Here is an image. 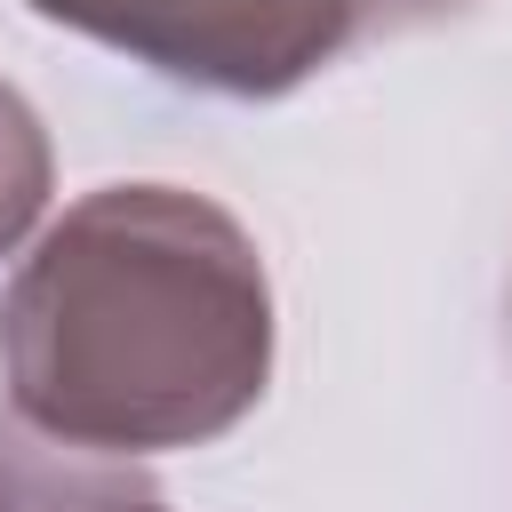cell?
I'll return each mask as SVG.
<instances>
[{"label":"cell","instance_id":"obj_1","mask_svg":"<svg viewBox=\"0 0 512 512\" xmlns=\"http://www.w3.org/2000/svg\"><path fill=\"white\" fill-rule=\"evenodd\" d=\"M264 384L272 272L208 192H80L0 288L8 416L72 456L200 448L232 432Z\"/></svg>","mask_w":512,"mask_h":512},{"label":"cell","instance_id":"obj_2","mask_svg":"<svg viewBox=\"0 0 512 512\" xmlns=\"http://www.w3.org/2000/svg\"><path fill=\"white\" fill-rule=\"evenodd\" d=\"M24 8L208 96H288L368 32L360 0H24Z\"/></svg>","mask_w":512,"mask_h":512},{"label":"cell","instance_id":"obj_3","mask_svg":"<svg viewBox=\"0 0 512 512\" xmlns=\"http://www.w3.org/2000/svg\"><path fill=\"white\" fill-rule=\"evenodd\" d=\"M112 504H128L120 480L64 464L56 440L0 416V512H112Z\"/></svg>","mask_w":512,"mask_h":512},{"label":"cell","instance_id":"obj_4","mask_svg":"<svg viewBox=\"0 0 512 512\" xmlns=\"http://www.w3.org/2000/svg\"><path fill=\"white\" fill-rule=\"evenodd\" d=\"M48 184H56V160H48V136H40V112L0 80V256H16L48 208Z\"/></svg>","mask_w":512,"mask_h":512},{"label":"cell","instance_id":"obj_5","mask_svg":"<svg viewBox=\"0 0 512 512\" xmlns=\"http://www.w3.org/2000/svg\"><path fill=\"white\" fill-rule=\"evenodd\" d=\"M456 0H360V24L368 32H400V24H424V16H448Z\"/></svg>","mask_w":512,"mask_h":512},{"label":"cell","instance_id":"obj_6","mask_svg":"<svg viewBox=\"0 0 512 512\" xmlns=\"http://www.w3.org/2000/svg\"><path fill=\"white\" fill-rule=\"evenodd\" d=\"M112 512H160V504H144V496H128V504H112Z\"/></svg>","mask_w":512,"mask_h":512}]
</instances>
